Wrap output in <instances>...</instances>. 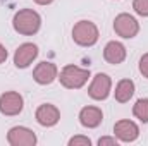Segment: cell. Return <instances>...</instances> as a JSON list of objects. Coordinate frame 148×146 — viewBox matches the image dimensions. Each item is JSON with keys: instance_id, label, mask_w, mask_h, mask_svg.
I'll list each match as a JSON object with an SVG mask.
<instances>
[{"instance_id": "obj_1", "label": "cell", "mask_w": 148, "mask_h": 146, "mask_svg": "<svg viewBox=\"0 0 148 146\" xmlns=\"http://www.w3.org/2000/svg\"><path fill=\"white\" fill-rule=\"evenodd\" d=\"M12 28L23 36H33L41 28V16L33 9H19L12 17Z\"/></svg>"}, {"instance_id": "obj_13", "label": "cell", "mask_w": 148, "mask_h": 146, "mask_svg": "<svg viewBox=\"0 0 148 146\" xmlns=\"http://www.w3.org/2000/svg\"><path fill=\"white\" fill-rule=\"evenodd\" d=\"M126 46L121 43V41H109L103 48V59L107 64H112V65H119L126 60Z\"/></svg>"}, {"instance_id": "obj_10", "label": "cell", "mask_w": 148, "mask_h": 146, "mask_svg": "<svg viewBox=\"0 0 148 146\" xmlns=\"http://www.w3.org/2000/svg\"><path fill=\"white\" fill-rule=\"evenodd\" d=\"M35 119L43 127H53L60 120V110L52 103H41L35 112Z\"/></svg>"}, {"instance_id": "obj_11", "label": "cell", "mask_w": 148, "mask_h": 146, "mask_svg": "<svg viewBox=\"0 0 148 146\" xmlns=\"http://www.w3.org/2000/svg\"><path fill=\"white\" fill-rule=\"evenodd\" d=\"M59 77V69L53 62H40L35 71H33V79L40 86H48Z\"/></svg>"}, {"instance_id": "obj_2", "label": "cell", "mask_w": 148, "mask_h": 146, "mask_svg": "<svg viewBox=\"0 0 148 146\" xmlns=\"http://www.w3.org/2000/svg\"><path fill=\"white\" fill-rule=\"evenodd\" d=\"M91 77V74H90V69H83V67H77V65H74V64H69V65H66L60 74H59V81H60V84L64 86V88H67V89H81L86 83H88V79Z\"/></svg>"}, {"instance_id": "obj_14", "label": "cell", "mask_w": 148, "mask_h": 146, "mask_svg": "<svg viewBox=\"0 0 148 146\" xmlns=\"http://www.w3.org/2000/svg\"><path fill=\"white\" fill-rule=\"evenodd\" d=\"M134 81L133 79H121L115 86V91H114V96H115V102L119 103H127L133 95H134Z\"/></svg>"}, {"instance_id": "obj_6", "label": "cell", "mask_w": 148, "mask_h": 146, "mask_svg": "<svg viewBox=\"0 0 148 146\" xmlns=\"http://www.w3.org/2000/svg\"><path fill=\"white\" fill-rule=\"evenodd\" d=\"M24 108V98L17 91H5L0 95V113L5 117H16Z\"/></svg>"}, {"instance_id": "obj_18", "label": "cell", "mask_w": 148, "mask_h": 146, "mask_svg": "<svg viewBox=\"0 0 148 146\" xmlns=\"http://www.w3.org/2000/svg\"><path fill=\"white\" fill-rule=\"evenodd\" d=\"M138 67H140V72L143 74V77H147L148 79V53H145V55L140 59Z\"/></svg>"}, {"instance_id": "obj_21", "label": "cell", "mask_w": 148, "mask_h": 146, "mask_svg": "<svg viewBox=\"0 0 148 146\" xmlns=\"http://www.w3.org/2000/svg\"><path fill=\"white\" fill-rule=\"evenodd\" d=\"M35 3H38V5H50L53 0H33Z\"/></svg>"}, {"instance_id": "obj_22", "label": "cell", "mask_w": 148, "mask_h": 146, "mask_svg": "<svg viewBox=\"0 0 148 146\" xmlns=\"http://www.w3.org/2000/svg\"><path fill=\"white\" fill-rule=\"evenodd\" d=\"M14 0H0V5H10Z\"/></svg>"}, {"instance_id": "obj_7", "label": "cell", "mask_w": 148, "mask_h": 146, "mask_svg": "<svg viewBox=\"0 0 148 146\" xmlns=\"http://www.w3.org/2000/svg\"><path fill=\"white\" fill-rule=\"evenodd\" d=\"M36 141V134L24 126H14L7 132V143L10 146H35Z\"/></svg>"}, {"instance_id": "obj_3", "label": "cell", "mask_w": 148, "mask_h": 146, "mask_svg": "<svg viewBox=\"0 0 148 146\" xmlns=\"http://www.w3.org/2000/svg\"><path fill=\"white\" fill-rule=\"evenodd\" d=\"M98 38H100V31H98V28H97V24H95V23L83 19V21H77V23L74 24V28H73V40H74V43H76V45L88 48V46L97 45Z\"/></svg>"}, {"instance_id": "obj_20", "label": "cell", "mask_w": 148, "mask_h": 146, "mask_svg": "<svg viewBox=\"0 0 148 146\" xmlns=\"http://www.w3.org/2000/svg\"><path fill=\"white\" fill-rule=\"evenodd\" d=\"M7 57H9V52H7V48L0 43V64H3V62L7 60Z\"/></svg>"}, {"instance_id": "obj_17", "label": "cell", "mask_w": 148, "mask_h": 146, "mask_svg": "<svg viewBox=\"0 0 148 146\" xmlns=\"http://www.w3.org/2000/svg\"><path fill=\"white\" fill-rule=\"evenodd\" d=\"M69 146H91V139L88 138V136H81V134H77V136H73L71 139H69Z\"/></svg>"}, {"instance_id": "obj_16", "label": "cell", "mask_w": 148, "mask_h": 146, "mask_svg": "<svg viewBox=\"0 0 148 146\" xmlns=\"http://www.w3.org/2000/svg\"><path fill=\"white\" fill-rule=\"evenodd\" d=\"M133 9L138 16L148 17V0H133Z\"/></svg>"}, {"instance_id": "obj_15", "label": "cell", "mask_w": 148, "mask_h": 146, "mask_svg": "<svg viewBox=\"0 0 148 146\" xmlns=\"http://www.w3.org/2000/svg\"><path fill=\"white\" fill-rule=\"evenodd\" d=\"M133 115L143 124H148V98H140L133 105Z\"/></svg>"}, {"instance_id": "obj_19", "label": "cell", "mask_w": 148, "mask_h": 146, "mask_svg": "<svg viewBox=\"0 0 148 146\" xmlns=\"http://www.w3.org/2000/svg\"><path fill=\"white\" fill-rule=\"evenodd\" d=\"M119 145V139L117 138H109V136H103L98 139V146H117Z\"/></svg>"}, {"instance_id": "obj_9", "label": "cell", "mask_w": 148, "mask_h": 146, "mask_svg": "<svg viewBox=\"0 0 148 146\" xmlns=\"http://www.w3.org/2000/svg\"><path fill=\"white\" fill-rule=\"evenodd\" d=\"M114 134L121 143H133L140 136V127L136 122L122 119V120H117L114 124Z\"/></svg>"}, {"instance_id": "obj_5", "label": "cell", "mask_w": 148, "mask_h": 146, "mask_svg": "<svg viewBox=\"0 0 148 146\" xmlns=\"http://www.w3.org/2000/svg\"><path fill=\"white\" fill-rule=\"evenodd\" d=\"M110 91H112V79L110 76L105 72H98L93 77L91 84L88 86V96L91 100H97V102L107 100Z\"/></svg>"}, {"instance_id": "obj_8", "label": "cell", "mask_w": 148, "mask_h": 146, "mask_svg": "<svg viewBox=\"0 0 148 146\" xmlns=\"http://www.w3.org/2000/svg\"><path fill=\"white\" fill-rule=\"evenodd\" d=\"M38 53V46L35 43H23L17 46V50L14 52V65L17 69H26L29 67L35 60H36Z\"/></svg>"}, {"instance_id": "obj_4", "label": "cell", "mask_w": 148, "mask_h": 146, "mask_svg": "<svg viewBox=\"0 0 148 146\" xmlns=\"http://www.w3.org/2000/svg\"><path fill=\"white\" fill-rule=\"evenodd\" d=\"M114 31L117 36L124 38V40H131L140 33V23L131 14L122 12V14L115 16V19H114Z\"/></svg>"}, {"instance_id": "obj_12", "label": "cell", "mask_w": 148, "mask_h": 146, "mask_svg": "<svg viewBox=\"0 0 148 146\" xmlns=\"http://www.w3.org/2000/svg\"><path fill=\"white\" fill-rule=\"evenodd\" d=\"M103 122V112L98 107H83L79 110V124L86 129H97Z\"/></svg>"}]
</instances>
